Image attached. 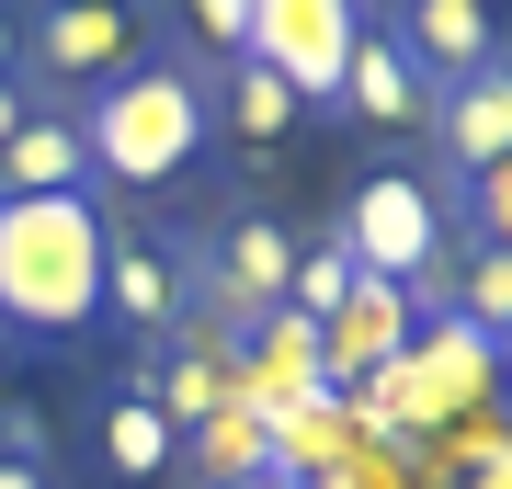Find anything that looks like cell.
Listing matches in <instances>:
<instances>
[{
    "instance_id": "cell-1",
    "label": "cell",
    "mask_w": 512,
    "mask_h": 489,
    "mask_svg": "<svg viewBox=\"0 0 512 489\" xmlns=\"http://www.w3.org/2000/svg\"><path fill=\"white\" fill-rule=\"evenodd\" d=\"M80 148H92V182H126V194H160V182H194L217 160V103H205V69L183 57H137L126 80L80 91Z\"/></svg>"
},
{
    "instance_id": "cell-2",
    "label": "cell",
    "mask_w": 512,
    "mask_h": 489,
    "mask_svg": "<svg viewBox=\"0 0 512 489\" xmlns=\"http://www.w3.org/2000/svg\"><path fill=\"white\" fill-rule=\"evenodd\" d=\"M103 239H114V217L92 194L0 205V319H12L23 342H80V330H103Z\"/></svg>"
},
{
    "instance_id": "cell-3",
    "label": "cell",
    "mask_w": 512,
    "mask_h": 489,
    "mask_svg": "<svg viewBox=\"0 0 512 489\" xmlns=\"http://www.w3.org/2000/svg\"><path fill=\"white\" fill-rule=\"evenodd\" d=\"M330 251L365 273V285H433V262L456 251V217H444L433 171L376 160V171L342 182V205H330Z\"/></svg>"
},
{
    "instance_id": "cell-4",
    "label": "cell",
    "mask_w": 512,
    "mask_h": 489,
    "mask_svg": "<svg viewBox=\"0 0 512 489\" xmlns=\"http://www.w3.org/2000/svg\"><path fill=\"white\" fill-rule=\"evenodd\" d=\"M148 46V0H23V91L35 103H80V91L126 80Z\"/></svg>"
},
{
    "instance_id": "cell-5",
    "label": "cell",
    "mask_w": 512,
    "mask_h": 489,
    "mask_svg": "<svg viewBox=\"0 0 512 489\" xmlns=\"http://www.w3.org/2000/svg\"><path fill=\"white\" fill-rule=\"evenodd\" d=\"M103 330L126 353H160L194 330V228H114L103 239Z\"/></svg>"
},
{
    "instance_id": "cell-6",
    "label": "cell",
    "mask_w": 512,
    "mask_h": 489,
    "mask_svg": "<svg viewBox=\"0 0 512 489\" xmlns=\"http://www.w3.org/2000/svg\"><path fill=\"white\" fill-rule=\"evenodd\" d=\"M285 273H296V228H285V217H262V205H239V217L194 228V319L239 342L251 319H274V308H285Z\"/></svg>"
},
{
    "instance_id": "cell-7",
    "label": "cell",
    "mask_w": 512,
    "mask_h": 489,
    "mask_svg": "<svg viewBox=\"0 0 512 489\" xmlns=\"http://www.w3.org/2000/svg\"><path fill=\"white\" fill-rule=\"evenodd\" d=\"M365 35V0H251V57L274 69L308 114L342 103V57Z\"/></svg>"
},
{
    "instance_id": "cell-8",
    "label": "cell",
    "mask_w": 512,
    "mask_h": 489,
    "mask_svg": "<svg viewBox=\"0 0 512 489\" xmlns=\"http://www.w3.org/2000/svg\"><path fill=\"white\" fill-rule=\"evenodd\" d=\"M421 137H433V194H467V182H490L512 160V46L490 57V69L444 80L433 114H421Z\"/></svg>"
},
{
    "instance_id": "cell-9",
    "label": "cell",
    "mask_w": 512,
    "mask_h": 489,
    "mask_svg": "<svg viewBox=\"0 0 512 489\" xmlns=\"http://www.w3.org/2000/svg\"><path fill=\"white\" fill-rule=\"evenodd\" d=\"M421 114H433V80H421V57L376 23L365 0V35L342 57V103H330V126H365V137H421Z\"/></svg>"
},
{
    "instance_id": "cell-10",
    "label": "cell",
    "mask_w": 512,
    "mask_h": 489,
    "mask_svg": "<svg viewBox=\"0 0 512 489\" xmlns=\"http://www.w3.org/2000/svg\"><path fill=\"white\" fill-rule=\"evenodd\" d=\"M410 330H421V285H353L342 308L319 319V387L353 399L365 376H387V364L410 353Z\"/></svg>"
},
{
    "instance_id": "cell-11",
    "label": "cell",
    "mask_w": 512,
    "mask_h": 489,
    "mask_svg": "<svg viewBox=\"0 0 512 489\" xmlns=\"http://www.w3.org/2000/svg\"><path fill=\"white\" fill-rule=\"evenodd\" d=\"M376 23L421 57V80H467V69H490V57L512 46V23H501V0H376Z\"/></svg>"
},
{
    "instance_id": "cell-12",
    "label": "cell",
    "mask_w": 512,
    "mask_h": 489,
    "mask_svg": "<svg viewBox=\"0 0 512 489\" xmlns=\"http://www.w3.org/2000/svg\"><path fill=\"white\" fill-rule=\"evenodd\" d=\"M46 194H92V148H80L69 103H35L0 148V205H46Z\"/></svg>"
},
{
    "instance_id": "cell-13",
    "label": "cell",
    "mask_w": 512,
    "mask_h": 489,
    "mask_svg": "<svg viewBox=\"0 0 512 489\" xmlns=\"http://www.w3.org/2000/svg\"><path fill=\"white\" fill-rule=\"evenodd\" d=\"M228 364H239V410H262V421H274L285 399H319V330L296 319V308L251 319V330L228 342Z\"/></svg>"
},
{
    "instance_id": "cell-14",
    "label": "cell",
    "mask_w": 512,
    "mask_h": 489,
    "mask_svg": "<svg viewBox=\"0 0 512 489\" xmlns=\"http://www.w3.org/2000/svg\"><path fill=\"white\" fill-rule=\"evenodd\" d=\"M171 478H183V489H262V478H274V421H262V410L194 421V433L171 444Z\"/></svg>"
},
{
    "instance_id": "cell-15",
    "label": "cell",
    "mask_w": 512,
    "mask_h": 489,
    "mask_svg": "<svg viewBox=\"0 0 512 489\" xmlns=\"http://www.w3.org/2000/svg\"><path fill=\"white\" fill-rule=\"evenodd\" d=\"M205 103H217V137H239V148H285L296 126H308V103H296L262 57H228V69L205 80Z\"/></svg>"
},
{
    "instance_id": "cell-16",
    "label": "cell",
    "mask_w": 512,
    "mask_h": 489,
    "mask_svg": "<svg viewBox=\"0 0 512 489\" xmlns=\"http://www.w3.org/2000/svg\"><path fill=\"white\" fill-rule=\"evenodd\" d=\"M148 46L217 80L228 57H251V0H148Z\"/></svg>"
},
{
    "instance_id": "cell-17",
    "label": "cell",
    "mask_w": 512,
    "mask_h": 489,
    "mask_svg": "<svg viewBox=\"0 0 512 489\" xmlns=\"http://www.w3.org/2000/svg\"><path fill=\"white\" fill-rule=\"evenodd\" d=\"M171 421L137 399V387H103V410H92V455H103V478H126V489H148V478H171Z\"/></svg>"
},
{
    "instance_id": "cell-18",
    "label": "cell",
    "mask_w": 512,
    "mask_h": 489,
    "mask_svg": "<svg viewBox=\"0 0 512 489\" xmlns=\"http://www.w3.org/2000/svg\"><path fill=\"white\" fill-rule=\"evenodd\" d=\"M353 285H365V273H353L342 251H330V228H319V239H296V273H285V308H296V319H308V330H319L330 308H342V296H353Z\"/></svg>"
},
{
    "instance_id": "cell-19",
    "label": "cell",
    "mask_w": 512,
    "mask_h": 489,
    "mask_svg": "<svg viewBox=\"0 0 512 489\" xmlns=\"http://www.w3.org/2000/svg\"><path fill=\"white\" fill-rule=\"evenodd\" d=\"M444 217H456L467 239H501V251H512V160L490 182H467V194H444Z\"/></svg>"
},
{
    "instance_id": "cell-20",
    "label": "cell",
    "mask_w": 512,
    "mask_h": 489,
    "mask_svg": "<svg viewBox=\"0 0 512 489\" xmlns=\"http://www.w3.org/2000/svg\"><path fill=\"white\" fill-rule=\"evenodd\" d=\"M0 455H35V467H46V410H23V399H0Z\"/></svg>"
},
{
    "instance_id": "cell-21",
    "label": "cell",
    "mask_w": 512,
    "mask_h": 489,
    "mask_svg": "<svg viewBox=\"0 0 512 489\" xmlns=\"http://www.w3.org/2000/svg\"><path fill=\"white\" fill-rule=\"evenodd\" d=\"M0 80H23V0H0Z\"/></svg>"
},
{
    "instance_id": "cell-22",
    "label": "cell",
    "mask_w": 512,
    "mask_h": 489,
    "mask_svg": "<svg viewBox=\"0 0 512 489\" xmlns=\"http://www.w3.org/2000/svg\"><path fill=\"white\" fill-rule=\"evenodd\" d=\"M0 489H57V467H35V455H0Z\"/></svg>"
},
{
    "instance_id": "cell-23",
    "label": "cell",
    "mask_w": 512,
    "mask_h": 489,
    "mask_svg": "<svg viewBox=\"0 0 512 489\" xmlns=\"http://www.w3.org/2000/svg\"><path fill=\"white\" fill-rule=\"evenodd\" d=\"M23 114H35V91H23V80H0V148H12V126H23Z\"/></svg>"
},
{
    "instance_id": "cell-24",
    "label": "cell",
    "mask_w": 512,
    "mask_h": 489,
    "mask_svg": "<svg viewBox=\"0 0 512 489\" xmlns=\"http://www.w3.org/2000/svg\"><path fill=\"white\" fill-rule=\"evenodd\" d=\"M12 353H23V330H12V319H0V364H12Z\"/></svg>"
},
{
    "instance_id": "cell-25",
    "label": "cell",
    "mask_w": 512,
    "mask_h": 489,
    "mask_svg": "<svg viewBox=\"0 0 512 489\" xmlns=\"http://www.w3.org/2000/svg\"><path fill=\"white\" fill-rule=\"evenodd\" d=\"M501 376H512V342H501Z\"/></svg>"
}]
</instances>
